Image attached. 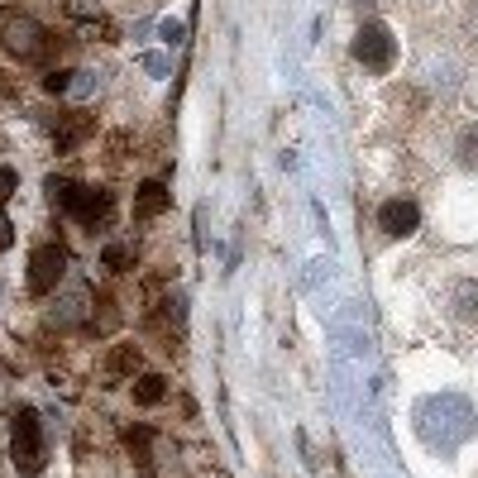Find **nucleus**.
<instances>
[{
    "label": "nucleus",
    "instance_id": "dca6fc26",
    "mask_svg": "<svg viewBox=\"0 0 478 478\" xmlns=\"http://www.w3.org/2000/svg\"><path fill=\"white\" fill-rule=\"evenodd\" d=\"M14 186H20V173H14V167H0V206L14 196Z\"/></svg>",
    "mask_w": 478,
    "mask_h": 478
},
{
    "label": "nucleus",
    "instance_id": "9d476101",
    "mask_svg": "<svg viewBox=\"0 0 478 478\" xmlns=\"http://www.w3.org/2000/svg\"><path fill=\"white\" fill-rule=\"evenodd\" d=\"M91 134V115L87 110H72V115H62L58 120V129H53V144H58V153H72L81 139Z\"/></svg>",
    "mask_w": 478,
    "mask_h": 478
},
{
    "label": "nucleus",
    "instance_id": "a211bd4d",
    "mask_svg": "<svg viewBox=\"0 0 478 478\" xmlns=\"http://www.w3.org/2000/svg\"><path fill=\"white\" fill-rule=\"evenodd\" d=\"M14 244V225H10V215H0V249H10Z\"/></svg>",
    "mask_w": 478,
    "mask_h": 478
},
{
    "label": "nucleus",
    "instance_id": "39448f33",
    "mask_svg": "<svg viewBox=\"0 0 478 478\" xmlns=\"http://www.w3.org/2000/svg\"><path fill=\"white\" fill-rule=\"evenodd\" d=\"M354 58L368 67V72H387L392 58H397V43H392V29L383 20H364L354 33Z\"/></svg>",
    "mask_w": 478,
    "mask_h": 478
},
{
    "label": "nucleus",
    "instance_id": "f257e3e1",
    "mask_svg": "<svg viewBox=\"0 0 478 478\" xmlns=\"http://www.w3.org/2000/svg\"><path fill=\"white\" fill-rule=\"evenodd\" d=\"M416 425H421L425 445L450 454V450H459L473 435V406L459 397V392H440V397H425L416 406Z\"/></svg>",
    "mask_w": 478,
    "mask_h": 478
},
{
    "label": "nucleus",
    "instance_id": "423d86ee",
    "mask_svg": "<svg viewBox=\"0 0 478 478\" xmlns=\"http://www.w3.org/2000/svg\"><path fill=\"white\" fill-rule=\"evenodd\" d=\"M62 272H67V249L62 244H39L29 253V292L48 297L62 282Z\"/></svg>",
    "mask_w": 478,
    "mask_h": 478
},
{
    "label": "nucleus",
    "instance_id": "0eeeda50",
    "mask_svg": "<svg viewBox=\"0 0 478 478\" xmlns=\"http://www.w3.org/2000/svg\"><path fill=\"white\" fill-rule=\"evenodd\" d=\"M378 225L392 239H406V234H416V225H421V206H416V201H406V196H392V201L378 206Z\"/></svg>",
    "mask_w": 478,
    "mask_h": 478
},
{
    "label": "nucleus",
    "instance_id": "20e7f679",
    "mask_svg": "<svg viewBox=\"0 0 478 478\" xmlns=\"http://www.w3.org/2000/svg\"><path fill=\"white\" fill-rule=\"evenodd\" d=\"M10 464L24 478L43 473V425H39V412H33V406H20L14 421H10Z\"/></svg>",
    "mask_w": 478,
    "mask_h": 478
},
{
    "label": "nucleus",
    "instance_id": "f3484780",
    "mask_svg": "<svg viewBox=\"0 0 478 478\" xmlns=\"http://www.w3.org/2000/svg\"><path fill=\"white\" fill-rule=\"evenodd\" d=\"M182 33H186V29H182L177 20H167V24H163V43H182Z\"/></svg>",
    "mask_w": 478,
    "mask_h": 478
},
{
    "label": "nucleus",
    "instance_id": "4468645a",
    "mask_svg": "<svg viewBox=\"0 0 478 478\" xmlns=\"http://www.w3.org/2000/svg\"><path fill=\"white\" fill-rule=\"evenodd\" d=\"M459 163H464V167H478V129H464V134H459Z\"/></svg>",
    "mask_w": 478,
    "mask_h": 478
},
{
    "label": "nucleus",
    "instance_id": "ddd939ff",
    "mask_svg": "<svg viewBox=\"0 0 478 478\" xmlns=\"http://www.w3.org/2000/svg\"><path fill=\"white\" fill-rule=\"evenodd\" d=\"M454 306H459V316L478 320V282H454Z\"/></svg>",
    "mask_w": 478,
    "mask_h": 478
},
{
    "label": "nucleus",
    "instance_id": "9b49d317",
    "mask_svg": "<svg viewBox=\"0 0 478 478\" xmlns=\"http://www.w3.org/2000/svg\"><path fill=\"white\" fill-rule=\"evenodd\" d=\"M167 397V378L163 373H139V378H134V402L139 406H158Z\"/></svg>",
    "mask_w": 478,
    "mask_h": 478
},
{
    "label": "nucleus",
    "instance_id": "1a4fd4ad",
    "mask_svg": "<svg viewBox=\"0 0 478 478\" xmlns=\"http://www.w3.org/2000/svg\"><path fill=\"white\" fill-rule=\"evenodd\" d=\"M167 206H173V192H167L163 182H144L139 192H134V220H158Z\"/></svg>",
    "mask_w": 478,
    "mask_h": 478
},
{
    "label": "nucleus",
    "instance_id": "7ed1b4c3",
    "mask_svg": "<svg viewBox=\"0 0 478 478\" xmlns=\"http://www.w3.org/2000/svg\"><path fill=\"white\" fill-rule=\"evenodd\" d=\"M0 43H5V53L20 58V62H43L48 53H53V33L33 20V14H24V10L0 14Z\"/></svg>",
    "mask_w": 478,
    "mask_h": 478
},
{
    "label": "nucleus",
    "instance_id": "f8f14e48",
    "mask_svg": "<svg viewBox=\"0 0 478 478\" xmlns=\"http://www.w3.org/2000/svg\"><path fill=\"white\" fill-rule=\"evenodd\" d=\"M125 445H129V454H134V464H139L144 473H153V454H148L153 431H148V425H129V431H125Z\"/></svg>",
    "mask_w": 478,
    "mask_h": 478
},
{
    "label": "nucleus",
    "instance_id": "6e6552de",
    "mask_svg": "<svg viewBox=\"0 0 478 478\" xmlns=\"http://www.w3.org/2000/svg\"><path fill=\"white\" fill-rule=\"evenodd\" d=\"M144 373V349L139 345H110L106 354V378L120 383V378H139Z\"/></svg>",
    "mask_w": 478,
    "mask_h": 478
},
{
    "label": "nucleus",
    "instance_id": "6ab92c4d",
    "mask_svg": "<svg viewBox=\"0 0 478 478\" xmlns=\"http://www.w3.org/2000/svg\"><path fill=\"white\" fill-rule=\"evenodd\" d=\"M358 5H368V0H358Z\"/></svg>",
    "mask_w": 478,
    "mask_h": 478
},
{
    "label": "nucleus",
    "instance_id": "2eb2a0df",
    "mask_svg": "<svg viewBox=\"0 0 478 478\" xmlns=\"http://www.w3.org/2000/svg\"><path fill=\"white\" fill-rule=\"evenodd\" d=\"M129 263H134V253H129L125 244H110V249H106V268H110V272H125Z\"/></svg>",
    "mask_w": 478,
    "mask_h": 478
},
{
    "label": "nucleus",
    "instance_id": "f03ea898",
    "mask_svg": "<svg viewBox=\"0 0 478 478\" xmlns=\"http://www.w3.org/2000/svg\"><path fill=\"white\" fill-rule=\"evenodd\" d=\"M43 192L62 215H72L77 225H87V230L106 225L115 215V192H106V186H87V182H72V177H48Z\"/></svg>",
    "mask_w": 478,
    "mask_h": 478
}]
</instances>
